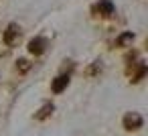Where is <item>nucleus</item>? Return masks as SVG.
<instances>
[{
	"label": "nucleus",
	"mask_w": 148,
	"mask_h": 136,
	"mask_svg": "<svg viewBox=\"0 0 148 136\" xmlns=\"http://www.w3.org/2000/svg\"><path fill=\"white\" fill-rule=\"evenodd\" d=\"M53 112H55V106H53L51 102H47V104H43V106H41V110H39V112L35 114V120L43 122V120H47V118H49V116H51Z\"/></svg>",
	"instance_id": "nucleus-6"
},
{
	"label": "nucleus",
	"mask_w": 148,
	"mask_h": 136,
	"mask_svg": "<svg viewBox=\"0 0 148 136\" xmlns=\"http://www.w3.org/2000/svg\"><path fill=\"white\" fill-rule=\"evenodd\" d=\"M16 69H18L21 73H27V71L31 69V63H29L27 59H18V61H16Z\"/></svg>",
	"instance_id": "nucleus-8"
},
{
	"label": "nucleus",
	"mask_w": 148,
	"mask_h": 136,
	"mask_svg": "<svg viewBox=\"0 0 148 136\" xmlns=\"http://www.w3.org/2000/svg\"><path fill=\"white\" fill-rule=\"evenodd\" d=\"M122 124H124V128H126L128 132H134V130H140V128H142L144 120H142V116H140L138 112H128V114L124 116Z\"/></svg>",
	"instance_id": "nucleus-1"
},
{
	"label": "nucleus",
	"mask_w": 148,
	"mask_h": 136,
	"mask_svg": "<svg viewBox=\"0 0 148 136\" xmlns=\"http://www.w3.org/2000/svg\"><path fill=\"white\" fill-rule=\"evenodd\" d=\"M67 85H69V75H57L51 83V89H53V93H61L67 89Z\"/></svg>",
	"instance_id": "nucleus-5"
},
{
	"label": "nucleus",
	"mask_w": 148,
	"mask_h": 136,
	"mask_svg": "<svg viewBox=\"0 0 148 136\" xmlns=\"http://www.w3.org/2000/svg\"><path fill=\"white\" fill-rule=\"evenodd\" d=\"M2 39H4V43H6V45H10V47H12V45L21 39V27H18L16 23H10V25L6 27V31L2 33Z\"/></svg>",
	"instance_id": "nucleus-2"
},
{
	"label": "nucleus",
	"mask_w": 148,
	"mask_h": 136,
	"mask_svg": "<svg viewBox=\"0 0 148 136\" xmlns=\"http://www.w3.org/2000/svg\"><path fill=\"white\" fill-rule=\"evenodd\" d=\"M132 41H134V33H132V31H128V33H122V35L116 39V47H128Z\"/></svg>",
	"instance_id": "nucleus-7"
},
{
	"label": "nucleus",
	"mask_w": 148,
	"mask_h": 136,
	"mask_svg": "<svg viewBox=\"0 0 148 136\" xmlns=\"http://www.w3.org/2000/svg\"><path fill=\"white\" fill-rule=\"evenodd\" d=\"M45 49H47V41H45L43 37H35V39H31V41H29V51H31L35 57L43 55V53H45Z\"/></svg>",
	"instance_id": "nucleus-4"
},
{
	"label": "nucleus",
	"mask_w": 148,
	"mask_h": 136,
	"mask_svg": "<svg viewBox=\"0 0 148 136\" xmlns=\"http://www.w3.org/2000/svg\"><path fill=\"white\" fill-rule=\"evenodd\" d=\"M114 10H116V6H114L112 0H99V2L93 4V12L99 16H112Z\"/></svg>",
	"instance_id": "nucleus-3"
}]
</instances>
